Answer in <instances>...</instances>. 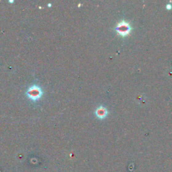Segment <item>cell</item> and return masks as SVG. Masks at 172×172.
Wrapping results in <instances>:
<instances>
[{
	"label": "cell",
	"mask_w": 172,
	"mask_h": 172,
	"mask_svg": "<svg viewBox=\"0 0 172 172\" xmlns=\"http://www.w3.org/2000/svg\"><path fill=\"white\" fill-rule=\"evenodd\" d=\"M116 30L118 33V34L122 36V37H125L128 36L132 30V27L129 22H127L126 21H121L117 24L116 27Z\"/></svg>",
	"instance_id": "obj_1"
},
{
	"label": "cell",
	"mask_w": 172,
	"mask_h": 172,
	"mask_svg": "<svg viewBox=\"0 0 172 172\" xmlns=\"http://www.w3.org/2000/svg\"><path fill=\"white\" fill-rule=\"evenodd\" d=\"M26 94L32 100L36 101L41 98L42 95V89L39 86H32L28 88Z\"/></svg>",
	"instance_id": "obj_2"
},
{
	"label": "cell",
	"mask_w": 172,
	"mask_h": 172,
	"mask_svg": "<svg viewBox=\"0 0 172 172\" xmlns=\"http://www.w3.org/2000/svg\"><path fill=\"white\" fill-rule=\"evenodd\" d=\"M96 115L98 118L104 119L108 115L107 109L104 106H100L97 108L96 110Z\"/></svg>",
	"instance_id": "obj_3"
},
{
	"label": "cell",
	"mask_w": 172,
	"mask_h": 172,
	"mask_svg": "<svg viewBox=\"0 0 172 172\" xmlns=\"http://www.w3.org/2000/svg\"><path fill=\"white\" fill-rule=\"evenodd\" d=\"M166 8L167 10H171L172 8V6L171 4H167L166 5Z\"/></svg>",
	"instance_id": "obj_4"
}]
</instances>
